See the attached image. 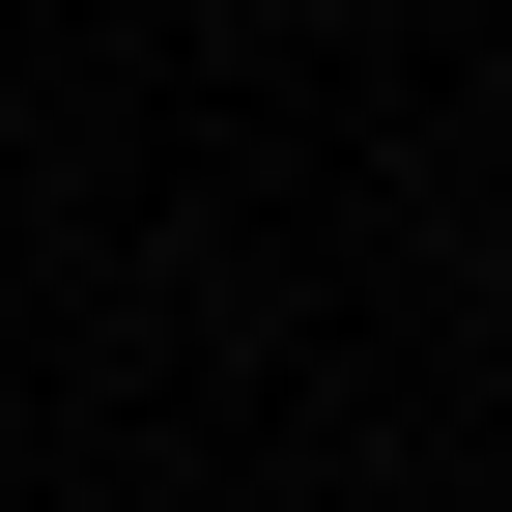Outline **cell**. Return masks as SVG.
Here are the masks:
<instances>
[{"label":"cell","mask_w":512,"mask_h":512,"mask_svg":"<svg viewBox=\"0 0 512 512\" xmlns=\"http://www.w3.org/2000/svg\"><path fill=\"white\" fill-rule=\"evenodd\" d=\"M0 143H29V86H0Z\"/></svg>","instance_id":"6da1fadb"},{"label":"cell","mask_w":512,"mask_h":512,"mask_svg":"<svg viewBox=\"0 0 512 512\" xmlns=\"http://www.w3.org/2000/svg\"><path fill=\"white\" fill-rule=\"evenodd\" d=\"M484 512H512V484H484Z\"/></svg>","instance_id":"7a4b0ae2"}]
</instances>
